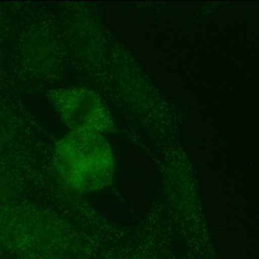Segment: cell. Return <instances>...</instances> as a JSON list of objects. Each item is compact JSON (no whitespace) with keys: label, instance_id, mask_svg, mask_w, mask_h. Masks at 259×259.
Here are the masks:
<instances>
[{"label":"cell","instance_id":"6da1fadb","mask_svg":"<svg viewBox=\"0 0 259 259\" xmlns=\"http://www.w3.org/2000/svg\"><path fill=\"white\" fill-rule=\"evenodd\" d=\"M53 166L67 188L76 193H94L112 185L116 157L106 135L69 132L55 146Z\"/></svg>","mask_w":259,"mask_h":259},{"label":"cell","instance_id":"7a4b0ae2","mask_svg":"<svg viewBox=\"0 0 259 259\" xmlns=\"http://www.w3.org/2000/svg\"><path fill=\"white\" fill-rule=\"evenodd\" d=\"M57 220L46 211L25 205L0 207V247L20 255L54 252L59 246Z\"/></svg>","mask_w":259,"mask_h":259},{"label":"cell","instance_id":"3957f363","mask_svg":"<svg viewBox=\"0 0 259 259\" xmlns=\"http://www.w3.org/2000/svg\"><path fill=\"white\" fill-rule=\"evenodd\" d=\"M52 103L70 132L112 133L113 116L100 94L84 86L58 88L50 93Z\"/></svg>","mask_w":259,"mask_h":259},{"label":"cell","instance_id":"277c9868","mask_svg":"<svg viewBox=\"0 0 259 259\" xmlns=\"http://www.w3.org/2000/svg\"><path fill=\"white\" fill-rule=\"evenodd\" d=\"M24 57L31 68L42 74H52L58 65V51L53 38L47 32L36 30L24 40Z\"/></svg>","mask_w":259,"mask_h":259},{"label":"cell","instance_id":"5b68a950","mask_svg":"<svg viewBox=\"0 0 259 259\" xmlns=\"http://www.w3.org/2000/svg\"><path fill=\"white\" fill-rule=\"evenodd\" d=\"M10 136V126L6 118L0 114V149L8 142Z\"/></svg>","mask_w":259,"mask_h":259}]
</instances>
